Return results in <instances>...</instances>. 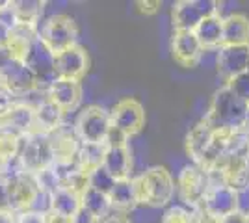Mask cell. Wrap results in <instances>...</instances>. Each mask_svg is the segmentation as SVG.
<instances>
[{
	"instance_id": "d590c367",
	"label": "cell",
	"mask_w": 249,
	"mask_h": 223,
	"mask_svg": "<svg viewBox=\"0 0 249 223\" xmlns=\"http://www.w3.org/2000/svg\"><path fill=\"white\" fill-rule=\"evenodd\" d=\"M101 223H132V220H130V216H128V214L112 212L110 216H106Z\"/></svg>"
},
{
	"instance_id": "603a6c76",
	"label": "cell",
	"mask_w": 249,
	"mask_h": 223,
	"mask_svg": "<svg viewBox=\"0 0 249 223\" xmlns=\"http://www.w3.org/2000/svg\"><path fill=\"white\" fill-rule=\"evenodd\" d=\"M223 45H249V17L244 13L223 15Z\"/></svg>"
},
{
	"instance_id": "836d02e7",
	"label": "cell",
	"mask_w": 249,
	"mask_h": 223,
	"mask_svg": "<svg viewBox=\"0 0 249 223\" xmlns=\"http://www.w3.org/2000/svg\"><path fill=\"white\" fill-rule=\"evenodd\" d=\"M15 223H49L47 222V216L45 214L37 212H21L15 214Z\"/></svg>"
},
{
	"instance_id": "9a60e30c",
	"label": "cell",
	"mask_w": 249,
	"mask_h": 223,
	"mask_svg": "<svg viewBox=\"0 0 249 223\" xmlns=\"http://www.w3.org/2000/svg\"><path fill=\"white\" fill-rule=\"evenodd\" d=\"M205 49L194 32H173L171 34V54L180 67H194L201 60Z\"/></svg>"
},
{
	"instance_id": "d6a6232c",
	"label": "cell",
	"mask_w": 249,
	"mask_h": 223,
	"mask_svg": "<svg viewBox=\"0 0 249 223\" xmlns=\"http://www.w3.org/2000/svg\"><path fill=\"white\" fill-rule=\"evenodd\" d=\"M236 212L249 218V186L236 191Z\"/></svg>"
},
{
	"instance_id": "d4e9b609",
	"label": "cell",
	"mask_w": 249,
	"mask_h": 223,
	"mask_svg": "<svg viewBox=\"0 0 249 223\" xmlns=\"http://www.w3.org/2000/svg\"><path fill=\"white\" fill-rule=\"evenodd\" d=\"M80 199H82V208H86L89 214H93L99 222H103L106 216H110V214L114 212L110 197L106 193H103V191H97L93 188H89V186L80 193Z\"/></svg>"
},
{
	"instance_id": "3957f363",
	"label": "cell",
	"mask_w": 249,
	"mask_h": 223,
	"mask_svg": "<svg viewBox=\"0 0 249 223\" xmlns=\"http://www.w3.org/2000/svg\"><path fill=\"white\" fill-rule=\"evenodd\" d=\"M39 39L54 54H60L78 45V26L71 15L54 13L39 24Z\"/></svg>"
},
{
	"instance_id": "cb8c5ba5",
	"label": "cell",
	"mask_w": 249,
	"mask_h": 223,
	"mask_svg": "<svg viewBox=\"0 0 249 223\" xmlns=\"http://www.w3.org/2000/svg\"><path fill=\"white\" fill-rule=\"evenodd\" d=\"M34 117H36V130L43 132V134H51L65 123V112L49 99H45L41 104L34 110Z\"/></svg>"
},
{
	"instance_id": "60d3db41",
	"label": "cell",
	"mask_w": 249,
	"mask_h": 223,
	"mask_svg": "<svg viewBox=\"0 0 249 223\" xmlns=\"http://www.w3.org/2000/svg\"><path fill=\"white\" fill-rule=\"evenodd\" d=\"M8 34H10V26H6L4 22H0V45H6Z\"/></svg>"
},
{
	"instance_id": "83f0119b",
	"label": "cell",
	"mask_w": 249,
	"mask_h": 223,
	"mask_svg": "<svg viewBox=\"0 0 249 223\" xmlns=\"http://www.w3.org/2000/svg\"><path fill=\"white\" fill-rule=\"evenodd\" d=\"M196 208H190L182 203H173L162 210L158 223H194Z\"/></svg>"
},
{
	"instance_id": "9c48e42d",
	"label": "cell",
	"mask_w": 249,
	"mask_h": 223,
	"mask_svg": "<svg viewBox=\"0 0 249 223\" xmlns=\"http://www.w3.org/2000/svg\"><path fill=\"white\" fill-rule=\"evenodd\" d=\"M54 60H56V54L39 37L36 39V43L32 45L28 54L22 60L26 67L34 73V76L37 78V86H41L43 89H47L58 78L54 73Z\"/></svg>"
},
{
	"instance_id": "5b68a950",
	"label": "cell",
	"mask_w": 249,
	"mask_h": 223,
	"mask_svg": "<svg viewBox=\"0 0 249 223\" xmlns=\"http://www.w3.org/2000/svg\"><path fill=\"white\" fill-rule=\"evenodd\" d=\"M73 127L76 130V136L82 143L104 145L110 130H112L110 112L104 110L103 106H97V104L86 106L76 114Z\"/></svg>"
},
{
	"instance_id": "8d00e7d4",
	"label": "cell",
	"mask_w": 249,
	"mask_h": 223,
	"mask_svg": "<svg viewBox=\"0 0 249 223\" xmlns=\"http://www.w3.org/2000/svg\"><path fill=\"white\" fill-rule=\"evenodd\" d=\"M11 58H13V54L10 52V49L6 45H0V71L8 65V62H10Z\"/></svg>"
},
{
	"instance_id": "5bb4252c",
	"label": "cell",
	"mask_w": 249,
	"mask_h": 223,
	"mask_svg": "<svg viewBox=\"0 0 249 223\" xmlns=\"http://www.w3.org/2000/svg\"><path fill=\"white\" fill-rule=\"evenodd\" d=\"M47 99L52 101L58 108H62L65 114H69L76 110L82 101V84L78 80L56 78L47 87Z\"/></svg>"
},
{
	"instance_id": "ba28073f",
	"label": "cell",
	"mask_w": 249,
	"mask_h": 223,
	"mask_svg": "<svg viewBox=\"0 0 249 223\" xmlns=\"http://www.w3.org/2000/svg\"><path fill=\"white\" fill-rule=\"evenodd\" d=\"M110 119L112 127L130 139L145 127V108L142 106L140 101L126 97L114 104V108L110 110Z\"/></svg>"
},
{
	"instance_id": "ac0fdd59",
	"label": "cell",
	"mask_w": 249,
	"mask_h": 223,
	"mask_svg": "<svg viewBox=\"0 0 249 223\" xmlns=\"http://www.w3.org/2000/svg\"><path fill=\"white\" fill-rule=\"evenodd\" d=\"M37 37H39V26L17 22L15 26H11L10 28L6 47L10 49V52L13 54V58L24 60V56L28 54L30 47L36 43Z\"/></svg>"
},
{
	"instance_id": "f35d334b",
	"label": "cell",
	"mask_w": 249,
	"mask_h": 223,
	"mask_svg": "<svg viewBox=\"0 0 249 223\" xmlns=\"http://www.w3.org/2000/svg\"><path fill=\"white\" fill-rule=\"evenodd\" d=\"M0 223H15V214L11 210L0 208Z\"/></svg>"
},
{
	"instance_id": "2e32d148",
	"label": "cell",
	"mask_w": 249,
	"mask_h": 223,
	"mask_svg": "<svg viewBox=\"0 0 249 223\" xmlns=\"http://www.w3.org/2000/svg\"><path fill=\"white\" fill-rule=\"evenodd\" d=\"M0 82L6 84L15 95H22L37 86V78L34 76L26 64L19 58H11L8 65L0 71Z\"/></svg>"
},
{
	"instance_id": "1f68e13d",
	"label": "cell",
	"mask_w": 249,
	"mask_h": 223,
	"mask_svg": "<svg viewBox=\"0 0 249 223\" xmlns=\"http://www.w3.org/2000/svg\"><path fill=\"white\" fill-rule=\"evenodd\" d=\"M17 104V95L6 84L0 82V117L8 114L11 108Z\"/></svg>"
},
{
	"instance_id": "f546056e",
	"label": "cell",
	"mask_w": 249,
	"mask_h": 223,
	"mask_svg": "<svg viewBox=\"0 0 249 223\" xmlns=\"http://www.w3.org/2000/svg\"><path fill=\"white\" fill-rule=\"evenodd\" d=\"M88 186L97 191H103L106 195H110L112 188L115 186V179L101 166V168L93 170L91 173H88Z\"/></svg>"
},
{
	"instance_id": "ffe728a7",
	"label": "cell",
	"mask_w": 249,
	"mask_h": 223,
	"mask_svg": "<svg viewBox=\"0 0 249 223\" xmlns=\"http://www.w3.org/2000/svg\"><path fill=\"white\" fill-rule=\"evenodd\" d=\"M110 203H112V210L119 214H130L140 206L138 201V191H136V182L132 179H123V181H115V186L110 191Z\"/></svg>"
},
{
	"instance_id": "4fadbf2b",
	"label": "cell",
	"mask_w": 249,
	"mask_h": 223,
	"mask_svg": "<svg viewBox=\"0 0 249 223\" xmlns=\"http://www.w3.org/2000/svg\"><path fill=\"white\" fill-rule=\"evenodd\" d=\"M52 147V164H63V162H76L78 156V149L82 145V141L76 136V130L73 125L63 123L62 127H58L54 132L49 134Z\"/></svg>"
},
{
	"instance_id": "7bdbcfd3",
	"label": "cell",
	"mask_w": 249,
	"mask_h": 223,
	"mask_svg": "<svg viewBox=\"0 0 249 223\" xmlns=\"http://www.w3.org/2000/svg\"><path fill=\"white\" fill-rule=\"evenodd\" d=\"M248 71H249V62H248Z\"/></svg>"
},
{
	"instance_id": "44dd1931",
	"label": "cell",
	"mask_w": 249,
	"mask_h": 223,
	"mask_svg": "<svg viewBox=\"0 0 249 223\" xmlns=\"http://www.w3.org/2000/svg\"><path fill=\"white\" fill-rule=\"evenodd\" d=\"M82 208V199L80 193L74 190H69L65 186H60L56 191H52V201H51V214L60 216L63 220L73 218L74 214Z\"/></svg>"
},
{
	"instance_id": "484cf974",
	"label": "cell",
	"mask_w": 249,
	"mask_h": 223,
	"mask_svg": "<svg viewBox=\"0 0 249 223\" xmlns=\"http://www.w3.org/2000/svg\"><path fill=\"white\" fill-rule=\"evenodd\" d=\"M45 2L39 0H17L13 2V11L17 22H24V24H34L39 26L45 19Z\"/></svg>"
},
{
	"instance_id": "7a4b0ae2",
	"label": "cell",
	"mask_w": 249,
	"mask_h": 223,
	"mask_svg": "<svg viewBox=\"0 0 249 223\" xmlns=\"http://www.w3.org/2000/svg\"><path fill=\"white\" fill-rule=\"evenodd\" d=\"M248 110V104L240 101L227 86H223L212 97L205 121L218 132H236L244 128Z\"/></svg>"
},
{
	"instance_id": "f1b7e54d",
	"label": "cell",
	"mask_w": 249,
	"mask_h": 223,
	"mask_svg": "<svg viewBox=\"0 0 249 223\" xmlns=\"http://www.w3.org/2000/svg\"><path fill=\"white\" fill-rule=\"evenodd\" d=\"M22 138L19 134H13L10 130H0V160H8L19 156V149H21Z\"/></svg>"
},
{
	"instance_id": "4dcf8cb0",
	"label": "cell",
	"mask_w": 249,
	"mask_h": 223,
	"mask_svg": "<svg viewBox=\"0 0 249 223\" xmlns=\"http://www.w3.org/2000/svg\"><path fill=\"white\" fill-rule=\"evenodd\" d=\"M225 86H227L234 95L238 97L240 101H244V103L249 106V71H246V73H242V74H238V76H234V78L227 80Z\"/></svg>"
},
{
	"instance_id": "b9f144b4",
	"label": "cell",
	"mask_w": 249,
	"mask_h": 223,
	"mask_svg": "<svg viewBox=\"0 0 249 223\" xmlns=\"http://www.w3.org/2000/svg\"><path fill=\"white\" fill-rule=\"evenodd\" d=\"M242 130L249 136V110H248V116H246V121H244V128H242Z\"/></svg>"
},
{
	"instance_id": "277c9868",
	"label": "cell",
	"mask_w": 249,
	"mask_h": 223,
	"mask_svg": "<svg viewBox=\"0 0 249 223\" xmlns=\"http://www.w3.org/2000/svg\"><path fill=\"white\" fill-rule=\"evenodd\" d=\"M210 190L208 171L197 164H188L177 175V197L178 203L190 208H199Z\"/></svg>"
},
{
	"instance_id": "ee69618b",
	"label": "cell",
	"mask_w": 249,
	"mask_h": 223,
	"mask_svg": "<svg viewBox=\"0 0 249 223\" xmlns=\"http://www.w3.org/2000/svg\"><path fill=\"white\" fill-rule=\"evenodd\" d=\"M246 223H249V218H248V222H246Z\"/></svg>"
},
{
	"instance_id": "7c38bea8",
	"label": "cell",
	"mask_w": 249,
	"mask_h": 223,
	"mask_svg": "<svg viewBox=\"0 0 249 223\" xmlns=\"http://www.w3.org/2000/svg\"><path fill=\"white\" fill-rule=\"evenodd\" d=\"M199 208L212 220L219 222V220L236 212V191L229 188L227 184L210 186V190L205 195Z\"/></svg>"
},
{
	"instance_id": "8992f818",
	"label": "cell",
	"mask_w": 249,
	"mask_h": 223,
	"mask_svg": "<svg viewBox=\"0 0 249 223\" xmlns=\"http://www.w3.org/2000/svg\"><path fill=\"white\" fill-rule=\"evenodd\" d=\"M218 2L212 0H180L171 8L173 32H194L199 22L207 17L218 15Z\"/></svg>"
},
{
	"instance_id": "30bf717a",
	"label": "cell",
	"mask_w": 249,
	"mask_h": 223,
	"mask_svg": "<svg viewBox=\"0 0 249 223\" xmlns=\"http://www.w3.org/2000/svg\"><path fill=\"white\" fill-rule=\"evenodd\" d=\"M249 45H221L216 51V69L227 82L248 71Z\"/></svg>"
},
{
	"instance_id": "52a82bcc",
	"label": "cell",
	"mask_w": 249,
	"mask_h": 223,
	"mask_svg": "<svg viewBox=\"0 0 249 223\" xmlns=\"http://www.w3.org/2000/svg\"><path fill=\"white\" fill-rule=\"evenodd\" d=\"M19 160H21L22 170L30 175H36L45 168L52 166L54 156H52L49 134L34 130L28 136H24L19 149Z\"/></svg>"
},
{
	"instance_id": "f6af8a7d",
	"label": "cell",
	"mask_w": 249,
	"mask_h": 223,
	"mask_svg": "<svg viewBox=\"0 0 249 223\" xmlns=\"http://www.w3.org/2000/svg\"><path fill=\"white\" fill-rule=\"evenodd\" d=\"M0 130H2V127H0Z\"/></svg>"
},
{
	"instance_id": "e575fe53",
	"label": "cell",
	"mask_w": 249,
	"mask_h": 223,
	"mask_svg": "<svg viewBox=\"0 0 249 223\" xmlns=\"http://www.w3.org/2000/svg\"><path fill=\"white\" fill-rule=\"evenodd\" d=\"M71 223H101V222L95 218L93 214L88 212L86 208H80V210L71 218Z\"/></svg>"
},
{
	"instance_id": "6da1fadb",
	"label": "cell",
	"mask_w": 249,
	"mask_h": 223,
	"mask_svg": "<svg viewBox=\"0 0 249 223\" xmlns=\"http://www.w3.org/2000/svg\"><path fill=\"white\" fill-rule=\"evenodd\" d=\"M134 182L140 206L153 208V210H160V208L164 210L175 203L177 179L164 166L147 168L143 173L134 177Z\"/></svg>"
},
{
	"instance_id": "e0dca14e",
	"label": "cell",
	"mask_w": 249,
	"mask_h": 223,
	"mask_svg": "<svg viewBox=\"0 0 249 223\" xmlns=\"http://www.w3.org/2000/svg\"><path fill=\"white\" fill-rule=\"evenodd\" d=\"M103 168L114 177L115 181L132 179V151H130V145L106 147Z\"/></svg>"
},
{
	"instance_id": "ab89813d",
	"label": "cell",
	"mask_w": 249,
	"mask_h": 223,
	"mask_svg": "<svg viewBox=\"0 0 249 223\" xmlns=\"http://www.w3.org/2000/svg\"><path fill=\"white\" fill-rule=\"evenodd\" d=\"M140 6H143L142 11H145V13H156L158 8H160L158 2H140Z\"/></svg>"
},
{
	"instance_id": "74e56055",
	"label": "cell",
	"mask_w": 249,
	"mask_h": 223,
	"mask_svg": "<svg viewBox=\"0 0 249 223\" xmlns=\"http://www.w3.org/2000/svg\"><path fill=\"white\" fill-rule=\"evenodd\" d=\"M246 222H248V218H244V216L238 212L231 214V216H227V218L219 220V223H246Z\"/></svg>"
},
{
	"instance_id": "d6986e66",
	"label": "cell",
	"mask_w": 249,
	"mask_h": 223,
	"mask_svg": "<svg viewBox=\"0 0 249 223\" xmlns=\"http://www.w3.org/2000/svg\"><path fill=\"white\" fill-rule=\"evenodd\" d=\"M0 127L4 130H10L13 134H19V136H28L30 132L36 130L34 110L17 103L8 114L0 117Z\"/></svg>"
},
{
	"instance_id": "7402d4cb",
	"label": "cell",
	"mask_w": 249,
	"mask_h": 223,
	"mask_svg": "<svg viewBox=\"0 0 249 223\" xmlns=\"http://www.w3.org/2000/svg\"><path fill=\"white\" fill-rule=\"evenodd\" d=\"M194 34L205 51H212V49L218 51L223 45V17L212 15V17L203 19L197 28L194 30Z\"/></svg>"
},
{
	"instance_id": "4316f807",
	"label": "cell",
	"mask_w": 249,
	"mask_h": 223,
	"mask_svg": "<svg viewBox=\"0 0 249 223\" xmlns=\"http://www.w3.org/2000/svg\"><path fill=\"white\" fill-rule=\"evenodd\" d=\"M104 153H106V145H99V143H82L78 149V168L82 173H91L93 170L101 168L104 162Z\"/></svg>"
},
{
	"instance_id": "8fae6325",
	"label": "cell",
	"mask_w": 249,
	"mask_h": 223,
	"mask_svg": "<svg viewBox=\"0 0 249 223\" xmlns=\"http://www.w3.org/2000/svg\"><path fill=\"white\" fill-rule=\"evenodd\" d=\"M89 69V56L88 51L76 45L63 52L56 54L54 60V73L58 78H69V80H82Z\"/></svg>"
}]
</instances>
